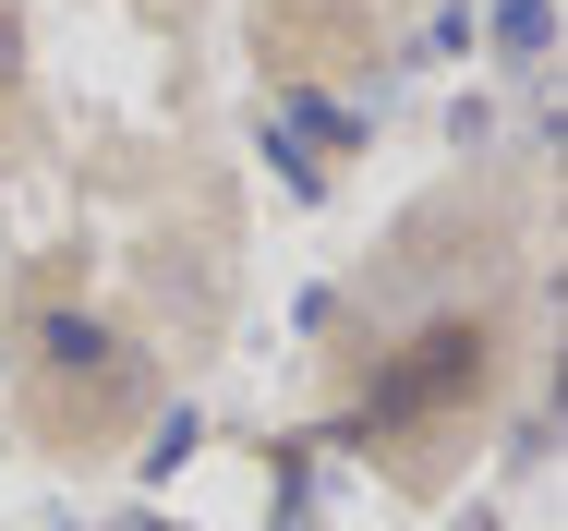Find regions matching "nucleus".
<instances>
[{
  "mask_svg": "<svg viewBox=\"0 0 568 531\" xmlns=\"http://www.w3.org/2000/svg\"><path fill=\"white\" fill-rule=\"evenodd\" d=\"M37 350H49V362H121V338L98 315H49V326H37Z\"/></svg>",
  "mask_w": 568,
  "mask_h": 531,
  "instance_id": "1",
  "label": "nucleus"
},
{
  "mask_svg": "<svg viewBox=\"0 0 568 531\" xmlns=\"http://www.w3.org/2000/svg\"><path fill=\"white\" fill-rule=\"evenodd\" d=\"M545 24H557V0H508L496 12V49H545Z\"/></svg>",
  "mask_w": 568,
  "mask_h": 531,
  "instance_id": "2",
  "label": "nucleus"
},
{
  "mask_svg": "<svg viewBox=\"0 0 568 531\" xmlns=\"http://www.w3.org/2000/svg\"><path fill=\"white\" fill-rule=\"evenodd\" d=\"M12 61H24V49H12V12H0V85H12Z\"/></svg>",
  "mask_w": 568,
  "mask_h": 531,
  "instance_id": "3",
  "label": "nucleus"
}]
</instances>
